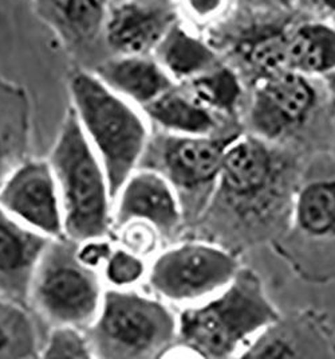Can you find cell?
Here are the masks:
<instances>
[{"instance_id":"cell-22","label":"cell","mask_w":335,"mask_h":359,"mask_svg":"<svg viewBox=\"0 0 335 359\" xmlns=\"http://www.w3.org/2000/svg\"><path fill=\"white\" fill-rule=\"evenodd\" d=\"M184 89L200 104L227 120H236L244 98V82L234 66L220 62L184 83Z\"/></svg>"},{"instance_id":"cell-1","label":"cell","mask_w":335,"mask_h":359,"mask_svg":"<svg viewBox=\"0 0 335 359\" xmlns=\"http://www.w3.org/2000/svg\"><path fill=\"white\" fill-rule=\"evenodd\" d=\"M304 164L287 143L241 132L225 151L218 186L200 219L219 224L235 252L271 244L286 226Z\"/></svg>"},{"instance_id":"cell-25","label":"cell","mask_w":335,"mask_h":359,"mask_svg":"<svg viewBox=\"0 0 335 359\" xmlns=\"http://www.w3.org/2000/svg\"><path fill=\"white\" fill-rule=\"evenodd\" d=\"M41 350L42 358H96L87 332L69 325L54 326Z\"/></svg>"},{"instance_id":"cell-24","label":"cell","mask_w":335,"mask_h":359,"mask_svg":"<svg viewBox=\"0 0 335 359\" xmlns=\"http://www.w3.org/2000/svg\"><path fill=\"white\" fill-rule=\"evenodd\" d=\"M36 335L20 303L0 296V358H34Z\"/></svg>"},{"instance_id":"cell-11","label":"cell","mask_w":335,"mask_h":359,"mask_svg":"<svg viewBox=\"0 0 335 359\" xmlns=\"http://www.w3.org/2000/svg\"><path fill=\"white\" fill-rule=\"evenodd\" d=\"M0 209L51 240L64 236V209L48 161H24L0 184Z\"/></svg>"},{"instance_id":"cell-9","label":"cell","mask_w":335,"mask_h":359,"mask_svg":"<svg viewBox=\"0 0 335 359\" xmlns=\"http://www.w3.org/2000/svg\"><path fill=\"white\" fill-rule=\"evenodd\" d=\"M241 266L238 252L213 241L194 240L164 250L146 276L150 291L161 300L188 307L220 292Z\"/></svg>"},{"instance_id":"cell-21","label":"cell","mask_w":335,"mask_h":359,"mask_svg":"<svg viewBox=\"0 0 335 359\" xmlns=\"http://www.w3.org/2000/svg\"><path fill=\"white\" fill-rule=\"evenodd\" d=\"M157 62L173 79L183 83L201 76L222 61L216 50L181 27L168 29L157 45Z\"/></svg>"},{"instance_id":"cell-17","label":"cell","mask_w":335,"mask_h":359,"mask_svg":"<svg viewBox=\"0 0 335 359\" xmlns=\"http://www.w3.org/2000/svg\"><path fill=\"white\" fill-rule=\"evenodd\" d=\"M141 111L148 120L171 135H215L223 132L222 123L224 121H236L220 117L200 104L184 88L177 89L176 86L148 104Z\"/></svg>"},{"instance_id":"cell-20","label":"cell","mask_w":335,"mask_h":359,"mask_svg":"<svg viewBox=\"0 0 335 359\" xmlns=\"http://www.w3.org/2000/svg\"><path fill=\"white\" fill-rule=\"evenodd\" d=\"M30 108L23 89L0 80V184L23 161Z\"/></svg>"},{"instance_id":"cell-6","label":"cell","mask_w":335,"mask_h":359,"mask_svg":"<svg viewBox=\"0 0 335 359\" xmlns=\"http://www.w3.org/2000/svg\"><path fill=\"white\" fill-rule=\"evenodd\" d=\"M178 315L157 296L131 288L105 291L87 335L96 358H161L177 341Z\"/></svg>"},{"instance_id":"cell-31","label":"cell","mask_w":335,"mask_h":359,"mask_svg":"<svg viewBox=\"0 0 335 359\" xmlns=\"http://www.w3.org/2000/svg\"><path fill=\"white\" fill-rule=\"evenodd\" d=\"M260 8H270V10H280L286 11L295 7L298 0H250Z\"/></svg>"},{"instance_id":"cell-30","label":"cell","mask_w":335,"mask_h":359,"mask_svg":"<svg viewBox=\"0 0 335 359\" xmlns=\"http://www.w3.org/2000/svg\"><path fill=\"white\" fill-rule=\"evenodd\" d=\"M318 17L335 26V0H310Z\"/></svg>"},{"instance_id":"cell-2","label":"cell","mask_w":335,"mask_h":359,"mask_svg":"<svg viewBox=\"0 0 335 359\" xmlns=\"http://www.w3.org/2000/svg\"><path fill=\"white\" fill-rule=\"evenodd\" d=\"M280 312L259 273L243 265L220 292L178 313L176 342L190 346L200 358H240Z\"/></svg>"},{"instance_id":"cell-8","label":"cell","mask_w":335,"mask_h":359,"mask_svg":"<svg viewBox=\"0 0 335 359\" xmlns=\"http://www.w3.org/2000/svg\"><path fill=\"white\" fill-rule=\"evenodd\" d=\"M77 245L67 237L51 240L32 278L29 299L54 326H90L104 299L101 276L80 262Z\"/></svg>"},{"instance_id":"cell-23","label":"cell","mask_w":335,"mask_h":359,"mask_svg":"<svg viewBox=\"0 0 335 359\" xmlns=\"http://www.w3.org/2000/svg\"><path fill=\"white\" fill-rule=\"evenodd\" d=\"M50 17L67 39L87 42L106 23V0H48Z\"/></svg>"},{"instance_id":"cell-28","label":"cell","mask_w":335,"mask_h":359,"mask_svg":"<svg viewBox=\"0 0 335 359\" xmlns=\"http://www.w3.org/2000/svg\"><path fill=\"white\" fill-rule=\"evenodd\" d=\"M114 246L105 238H92L78 243L77 256L82 264L92 269H104L105 264L109 260Z\"/></svg>"},{"instance_id":"cell-3","label":"cell","mask_w":335,"mask_h":359,"mask_svg":"<svg viewBox=\"0 0 335 359\" xmlns=\"http://www.w3.org/2000/svg\"><path fill=\"white\" fill-rule=\"evenodd\" d=\"M275 255L306 283L335 281V156L304 164L285 229L271 241Z\"/></svg>"},{"instance_id":"cell-10","label":"cell","mask_w":335,"mask_h":359,"mask_svg":"<svg viewBox=\"0 0 335 359\" xmlns=\"http://www.w3.org/2000/svg\"><path fill=\"white\" fill-rule=\"evenodd\" d=\"M313 80L286 69L252 82L244 131L273 143H287L320 107V92Z\"/></svg>"},{"instance_id":"cell-7","label":"cell","mask_w":335,"mask_h":359,"mask_svg":"<svg viewBox=\"0 0 335 359\" xmlns=\"http://www.w3.org/2000/svg\"><path fill=\"white\" fill-rule=\"evenodd\" d=\"M241 132L243 127L201 136L164 132L148 143L141 164L160 172L173 186L184 217L200 219L218 186L225 151Z\"/></svg>"},{"instance_id":"cell-4","label":"cell","mask_w":335,"mask_h":359,"mask_svg":"<svg viewBox=\"0 0 335 359\" xmlns=\"http://www.w3.org/2000/svg\"><path fill=\"white\" fill-rule=\"evenodd\" d=\"M70 96L80 127L104 164L114 201L144 158L149 143L146 120L97 74L76 73Z\"/></svg>"},{"instance_id":"cell-15","label":"cell","mask_w":335,"mask_h":359,"mask_svg":"<svg viewBox=\"0 0 335 359\" xmlns=\"http://www.w3.org/2000/svg\"><path fill=\"white\" fill-rule=\"evenodd\" d=\"M291 25L263 20L240 29L231 38L229 53L251 83L287 69L288 34Z\"/></svg>"},{"instance_id":"cell-18","label":"cell","mask_w":335,"mask_h":359,"mask_svg":"<svg viewBox=\"0 0 335 359\" xmlns=\"http://www.w3.org/2000/svg\"><path fill=\"white\" fill-rule=\"evenodd\" d=\"M166 18L137 3L115 7L105 23L106 41L121 55H144L166 33Z\"/></svg>"},{"instance_id":"cell-13","label":"cell","mask_w":335,"mask_h":359,"mask_svg":"<svg viewBox=\"0 0 335 359\" xmlns=\"http://www.w3.org/2000/svg\"><path fill=\"white\" fill-rule=\"evenodd\" d=\"M114 202L113 226L117 229L131 221H143L168 236L185 218L173 186L160 172L145 167L129 177Z\"/></svg>"},{"instance_id":"cell-5","label":"cell","mask_w":335,"mask_h":359,"mask_svg":"<svg viewBox=\"0 0 335 359\" xmlns=\"http://www.w3.org/2000/svg\"><path fill=\"white\" fill-rule=\"evenodd\" d=\"M48 161L61 196L64 236L77 243L105 237L113 226L111 184L73 108L64 116Z\"/></svg>"},{"instance_id":"cell-32","label":"cell","mask_w":335,"mask_h":359,"mask_svg":"<svg viewBox=\"0 0 335 359\" xmlns=\"http://www.w3.org/2000/svg\"><path fill=\"white\" fill-rule=\"evenodd\" d=\"M323 81V86L329 95L330 100L335 104V69H333L332 72H329L327 74H325L322 79Z\"/></svg>"},{"instance_id":"cell-19","label":"cell","mask_w":335,"mask_h":359,"mask_svg":"<svg viewBox=\"0 0 335 359\" xmlns=\"http://www.w3.org/2000/svg\"><path fill=\"white\" fill-rule=\"evenodd\" d=\"M287 69L311 79H322L335 69V26L325 20L291 25Z\"/></svg>"},{"instance_id":"cell-12","label":"cell","mask_w":335,"mask_h":359,"mask_svg":"<svg viewBox=\"0 0 335 359\" xmlns=\"http://www.w3.org/2000/svg\"><path fill=\"white\" fill-rule=\"evenodd\" d=\"M240 358H335L334 323L317 309L280 312Z\"/></svg>"},{"instance_id":"cell-26","label":"cell","mask_w":335,"mask_h":359,"mask_svg":"<svg viewBox=\"0 0 335 359\" xmlns=\"http://www.w3.org/2000/svg\"><path fill=\"white\" fill-rule=\"evenodd\" d=\"M148 273L144 257L130 252L127 248H114L109 260L104 266V276L112 288L127 290L138 284Z\"/></svg>"},{"instance_id":"cell-16","label":"cell","mask_w":335,"mask_h":359,"mask_svg":"<svg viewBox=\"0 0 335 359\" xmlns=\"http://www.w3.org/2000/svg\"><path fill=\"white\" fill-rule=\"evenodd\" d=\"M97 76L141 109L175 86L164 67L144 55H121L97 69Z\"/></svg>"},{"instance_id":"cell-27","label":"cell","mask_w":335,"mask_h":359,"mask_svg":"<svg viewBox=\"0 0 335 359\" xmlns=\"http://www.w3.org/2000/svg\"><path fill=\"white\" fill-rule=\"evenodd\" d=\"M118 230L124 248L130 252L145 257L156 250L157 237L160 233L150 224L143 221H131Z\"/></svg>"},{"instance_id":"cell-14","label":"cell","mask_w":335,"mask_h":359,"mask_svg":"<svg viewBox=\"0 0 335 359\" xmlns=\"http://www.w3.org/2000/svg\"><path fill=\"white\" fill-rule=\"evenodd\" d=\"M51 238L0 209V296L16 303L30 297L32 278Z\"/></svg>"},{"instance_id":"cell-29","label":"cell","mask_w":335,"mask_h":359,"mask_svg":"<svg viewBox=\"0 0 335 359\" xmlns=\"http://www.w3.org/2000/svg\"><path fill=\"white\" fill-rule=\"evenodd\" d=\"M184 8L193 20L200 23L220 19L229 11L232 0H183Z\"/></svg>"}]
</instances>
